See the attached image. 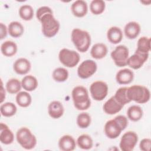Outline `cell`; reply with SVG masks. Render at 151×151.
Wrapping results in <instances>:
<instances>
[{
  "label": "cell",
  "instance_id": "cell-24",
  "mask_svg": "<svg viewBox=\"0 0 151 151\" xmlns=\"http://www.w3.org/2000/svg\"><path fill=\"white\" fill-rule=\"evenodd\" d=\"M22 87L27 91H32L35 90L38 85L37 79L32 75L25 76L21 80Z\"/></svg>",
  "mask_w": 151,
  "mask_h": 151
},
{
  "label": "cell",
  "instance_id": "cell-6",
  "mask_svg": "<svg viewBox=\"0 0 151 151\" xmlns=\"http://www.w3.org/2000/svg\"><path fill=\"white\" fill-rule=\"evenodd\" d=\"M58 58L61 63L68 68H73L76 66L80 61V57L79 54L67 48L61 49L58 54Z\"/></svg>",
  "mask_w": 151,
  "mask_h": 151
},
{
  "label": "cell",
  "instance_id": "cell-20",
  "mask_svg": "<svg viewBox=\"0 0 151 151\" xmlns=\"http://www.w3.org/2000/svg\"><path fill=\"white\" fill-rule=\"evenodd\" d=\"M0 141L4 145L11 144L14 139V135L9 127L3 123L0 124Z\"/></svg>",
  "mask_w": 151,
  "mask_h": 151
},
{
  "label": "cell",
  "instance_id": "cell-8",
  "mask_svg": "<svg viewBox=\"0 0 151 151\" xmlns=\"http://www.w3.org/2000/svg\"><path fill=\"white\" fill-rule=\"evenodd\" d=\"M90 92L92 98L96 101L104 99L108 93V86L102 81L93 82L90 87Z\"/></svg>",
  "mask_w": 151,
  "mask_h": 151
},
{
  "label": "cell",
  "instance_id": "cell-13",
  "mask_svg": "<svg viewBox=\"0 0 151 151\" xmlns=\"http://www.w3.org/2000/svg\"><path fill=\"white\" fill-rule=\"evenodd\" d=\"M123 106L116 100L113 96L104 103L103 109L106 114L113 115L119 113Z\"/></svg>",
  "mask_w": 151,
  "mask_h": 151
},
{
  "label": "cell",
  "instance_id": "cell-35",
  "mask_svg": "<svg viewBox=\"0 0 151 151\" xmlns=\"http://www.w3.org/2000/svg\"><path fill=\"white\" fill-rule=\"evenodd\" d=\"M106 7V4L102 0H93L90 5V9L92 14L94 15H100L102 14Z\"/></svg>",
  "mask_w": 151,
  "mask_h": 151
},
{
  "label": "cell",
  "instance_id": "cell-33",
  "mask_svg": "<svg viewBox=\"0 0 151 151\" xmlns=\"http://www.w3.org/2000/svg\"><path fill=\"white\" fill-rule=\"evenodd\" d=\"M21 87V82L17 78H11L6 83V90L10 94L19 93Z\"/></svg>",
  "mask_w": 151,
  "mask_h": 151
},
{
  "label": "cell",
  "instance_id": "cell-23",
  "mask_svg": "<svg viewBox=\"0 0 151 151\" xmlns=\"http://www.w3.org/2000/svg\"><path fill=\"white\" fill-rule=\"evenodd\" d=\"M17 45L12 41H6L1 45V51L5 57H12L17 52Z\"/></svg>",
  "mask_w": 151,
  "mask_h": 151
},
{
  "label": "cell",
  "instance_id": "cell-39",
  "mask_svg": "<svg viewBox=\"0 0 151 151\" xmlns=\"http://www.w3.org/2000/svg\"><path fill=\"white\" fill-rule=\"evenodd\" d=\"M1 26V35H0V39L2 40L5 38L7 35L8 33V28H6V25H4L3 23L0 24Z\"/></svg>",
  "mask_w": 151,
  "mask_h": 151
},
{
  "label": "cell",
  "instance_id": "cell-38",
  "mask_svg": "<svg viewBox=\"0 0 151 151\" xmlns=\"http://www.w3.org/2000/svg\"><path fill=\"white\" fill-rule=\"evenodd\" d=\"M151 146V139L145 138L142 139L139 144L140 149L143 151H149Z\"/></svg>",
  "mask_w": 151,
  "mask_h": 151
},
{
  "label": "cell",
  "instance_id": "cell-3",
  "mask_svg": "<svg viewBox=\"0 0 151 151\" xmlns=\"http://www.w3.org/2000/svg\"><path fill=\"white\" fill-rule=\"evenodd\" d=\"M41 24L42 32L47 38L54 37L60 29V22L53 15V13H48L44 15L39 21Z\"/></svg>",
  "mask_w": 151,
  "mask_h": 151
},
{
  "label": "cell",
  "instance_id": "cell-5",
  "mask_svg": "<svg viewBox=\"0 0 151 151\" xmlns=\"http://www.w3.org/2000/svg\"><path fill=\"white\" fill-rule=\"evenodd\" d=\"M16 138L21 146L27 150L32 149L37 143L36 137L29 129L25 127H21L17 130Z\"/></svg>",
  "mask_w": 151,
  "mask_h": 151
},
{
  "label": "cell",
  "instance_id": "cell-22",
  "mask_svg": "<svg viewBox=\"0 0 151 151\" xmlns=\"http://www.w3.org/2000/svg\"><path fill=\"white\" fill-rule=\"evenodd\" d=\"M107 37L111 43L114 44H118L123 39L122 31L117 27H111L107 31Z\"/></svg>",
  "mask_w": 151,
  "mask_h": 151
},
{
  "label": "cell",
  "instance_id": "cell-27",
  "mask_svg": "<svg viewBox=\"0 0 151 151\" xmlns=\"http://www.w3.org/2000/svg\"><path fill=\"white\" fill-rule=\"evenodd\" d=\"M16 102L21 107H28L32 101L31 95L27 91H19L15 97Z\"/></svg>",
  "mask_w": 151,
  "mask_h": 151
},
{
  "label": "cell",
  "instance_id": "cell-2",
  "mask_svg": "<svg viewBox=\"0 0 151 151\" xmlns=\"http://www.w3.org/2000/svg\"><path fill=\"white\" fill-rule=\"evenodd\" d=\"M71 41L78 51L85 52L90 46L91 37L87 31L74 28L71 32Z\"/></svg>",
  "mask_w": 151,
  "mask_h": 151
},
{
  "label": "cell",
  "instance_id": "cell-4",
  "mask_svg": "<svg viewBox=\"0 0 151 151\" xmlns=\"http://www.w3.org/2000/svg\"><path fill=\"white\" fill-rule=\"evenodd\" d=\"M127 96L132 101L144 104L149 101L150 98L149 90L143 86L133 85L127 87Z\"/></svg>",
  "mask_w": 151,
  "mask_h": 151
},
{
  "label": "cell",
  "instance_id": "cell-25",
  "mask_svg": "<svg viewBox=\"0 0 151 151\" xmlns=\"http://www.w3.org/2000/svg\"><path fill=\"white\" fill-rule=\"evenodd\" d=\"M9 34L14 38L20 37L24 32L23 25L18 21H12L9 23L8 27Z\"/></svg>",
  "mask_w": 151,
  "mask_h": 151
},
{
  "label": "cell",
  "instance_id": "cell-10",
  "mask_svg": "<svg viewBox=\"0 0 151 151\" xmlns=\"http://www.w3.org/2000/svg\"><path fill=\"white\" fill-rule=\"evenodd\" d=\"M138 141L137 134L132 131L124 133L121 137L119 146L122 151H132L134 149Z\"/></svg>",
  "mask_w": 151,
  "mask_h": 151
},
{
  "label": "cell",
  "instance_id": "cell-30",
  "mask_svg": "<svg viewBox=\"0 0 151 151\" xmlns=\"http://www.w3.org/2000/svg\"><path fill=\"white\" fill-rule=\"evenodd\" d=\"M150 50V38L147 37H140L137 41V49L136 51L144 54H149Z\"/></svg>",
  "mask_w": 151,
  "mask_h": 151
},
{
  "label": "cell",
  "instance_id": "cell-17",
  "mask_svg": "<svg viewBox=\"0 0 151 151\" xmlns=\"http://www.w3.org/2000/svg\"><path fill=\"white\" fill-rule=\"evenodd\" d=\"M134 78V73L132 70L129 68L120 70L116 74V81L120 84H130Z\"/></svg>",
  "mask_w": 151,
  "mask_h": 151
},
{
  "label": "cell",
  "instance_id": "cell-31",
  "mask_svg": "<svg viewBox=\"0 0 151 151\" xmlns=\"http://www.w3.org/2000/svg\"><path fill=\"white\" fill-rule=\"evenodd\" d=\"M68 71L67 69L63 67L55 68L52 74L53 79L57 82H64L68 78Z\"/></svg>",
  "mask_w": 151,
  "mask_h": 151
},
{
  "label": "cell",
  "instance_id": "cell-16",
  "mask_svg": "<svg viewBox=\"0 0 151 151\" xmlns=\"http://www.w3.org/2000/svg\"><path fill=\"white\" fill-rule=\"evenodd\" d=\"M64 109L63 104L57 100L51 102L48 107V113L49 116L54 119L60 118L64 114Z\"/></svg>",
  "mask_w": 151,
  "mask_h": 151
},
{
  "label": "cell",
  "instance_id": "cell-9",
  "mask_svg": "<svg viewBox=\"0 0 151 151\" xmlns=\"http://www.w3.org/2000/svg\"><path fill=\"white\" fill-rule=\"evenodd\" d=\"M96 63L92 60H86L83 61L77 68V74L83 79H87L92 76L97 71Z\"/></svg>",
  "mask_w": 151,
  "mask_h": 151
},
{
  "label": "cell",
  "instance_id": "cell-26",
  "mask_svg": "<svg viewBox=\"0 0 151 151\" xmlns=\"http://www.w3.org/2000/svg\"><path fill=\"white\" fill-rule=\"evenodd\" d=\"M143 114L142 109L137 105H133L129 107L127 110V115L129 119L133 122H137L140 120Z\"/></svg>",
  "mask_w": 151,
  "mask_h": 151
},
{
  "label": "cell",
  "instance_id": "cell-1",
  "mask_svg": "<svg viewBox=\"0 0 151 151\" xmlns=\"http://www.w3.org/2000/svg\"><path fill=\"white\" fill-rule=\"evenodd\" d=\"M74 107L78 110H85L91 106V100L87 88L82 86L75 87L71 93Z\"/></svg>",
  "mask_w": 151,
  "mask_h": 151
},
{
  "label": "cell",
  "instance_id": "cell-40",
  "mask_svg": "<svg viewBox=\"0 0 151 151\" xmlns=\"http://www.w3.org/2000/svg\"><path fill=\"white\" fill-rule=\"evenodd\" d=\"M1 103H2L3 102V101L4 100L5 98V91L4 89V87H3V84H2V82H1Z\"/></svg>",
  "mask_w": 151,
  "mask_h": 151
},
{
  "label": "cell",
  "instance_id": "cell-14",
  "mask_svg": "<svg viewBox=\"0 0 151 151\" xmlns=\"http://www.w3.org/2000/svg\"><path fill=\"white\" fill-rule=\"evenodd\" d=\"M31 65L28 60L25 58H19L14 63L13 69L14 71L19 75L27 74L31 70Z\"/></svg>",
  "mask_w": 151,
  "mask_h": 151
},
{
  "label": "cell",
  "instance_id": "cell-15",
  "mask_svg": "<svg viewBox=\"0 0 151 151\" xmlns=\"http://www.w3.org/2000/svg\"><path fill=\"white\" fill-rule=\"evenodd\" d=\"M71 10L75 17L78 18L83 17L87 14L88 11L87 4L83 0L76 1L72 4Z\"/></svg>",
  "mask_w": 151,
  "mask_h": 151
},
{
  "label": "cell",
  "instance_id": "cell-32",
  "mask_svg": "<svg viewBox=\"0 0 151 151\" xmlns=\"http://www.w3.org/2000/svg\"><path fill=\"white\" fill-rule=\"evenodd\" d=\"M114 97L116 100L123 106L131 101L127 96V87H126L119 88L116 91Z\"/></svg>",
  "mask_w": 151,
  "mask_h": 151
},
{
  "label": "cell",
  "instance_id": "cell-34",
  "mask_svg": "<svg viewBox=\"0 0 151 151\" xmlns=\"http://www.w3.org/2000/svg\"><path fill=\"white\" fill-rule=\"evenodd\" d=\"M19 15L25 21H30L34 17V9L29 5H23L19 9Z\"/></svg>",
  "mask_w": 151,
  "mask_h": 151
},
{
  "label": "cell",
  "instance_id": "cell-11",
  "mask_svg": "<svg viewBox=\"0 0 151 151\" xmlns=\"http://www.w3.org/2000/svg\"><path fill=\"white\" fill-rule=\"evenodd\" d=\"M123 130L122 126L114 118L107 121L104 125V133L107 137L114 139L117 138Z\"/></svg>",
  "mask_w": 151,
  "mask_h": 151
},
{
  "label": "cell",
  "instance_id": "cell-36",
  "mask_svg": "<svg viewBox=\"0 0 151 151\" xmlns=\"http://www.w3.org/2000/svg\"><path fill=\"white\" fill-rule=\"evenodd\" d=\"M91 117L87 113H81L77 117V124L81 129L88 127L91 123Z\"/></svg>",
  "mask_w": 151,
  "mask_h": 151
},
{
  "label": "cell",
  "instance_id": "cell-28",
  "mask_svg": "<svg viewBox=\"0 0 151 151\" xmlns=\"http://www.w3.org/2000/svg\"><path fill=\"white\" fill-rule=\"evenodd\" d=\"M77 143L78 147L84 150H89L93 146V142L91 137L86 134L79 136L77 139Z\"/></svg>",
  "mask_w": 151,
  "mask_h": 151
},
{
  "label": "cell",
  "instance_id": "cell-12",
  "mask_svg": "<svg viewBox=\"0 0 151 151\" xmlns=\"http://www.w3.org/2000/svg\"><path fill=\"white\" fill-rule=\"evenodd\" d=\"M149 54H144L136 51L132 55L129 57L127 65L134 70L139 69L147 60Z\"/></svg>",
  "mask_w": 151,
  "mask_h": 151
},
{
  "label": "cell",
  "instance_id": "cell-29",
  "mask_svg": "<svg viewBox=\"0 0 151 151\" xmlns=\"http://www.w3.org/2000/svg\"><path fill=\"white\" fill-rule=\"evenodd\" d=\"M17 110V106L11 102H6L2 104L0 107V111L2 116L4 117H11L14 116Z\"/></svg>",
  "mask_w": 151,
  "mask_h": 151
},
{
  "label": "cell",
  "instance_id": "cell-19",
  "mask_svg": "<svg viewBox=\"0 0 151 151\" xmlns=\"http://www.w3.org/2000/svg\"><path fill=\"white\" fill-rule=\"evenodd\" d=\"M140 29V26L139 23L135 21H131L126 24L124 28V32L127 38L133 40L139 35Z\"/></svg>",
  "mask_w": 151,
  "mask_h": 151
},
{
  "label": "cell",
  "instance_id": "cell-21",
  "mask_svg": "<svg viewBox=\"0 0 151 151\" xmlns=\"http://www.w3.org/2000/svg\"><path fill=\"white\" fill-rule=\"evenodd\" d=\"M107 47L103 43H97L93 45L90 50L91 56L97 60L102 59L107 54Z\"/></svg>",
  "mask_w": 151,
  "mask_h": 151
},
{
  "label": "cell",
  "instance_id": "cell-37",
  "mask_svg": "<svg viewBox=\"0 0 151 151\" xmlns=\"http://www.w3.org/2000/svg\"><path fill=\"white\" fill-rule=\"evenodd\" d=\"M48 13H53L52 9L47 6H42L40 7L36 12V17L38 19V21H40L41 19V18L45 15L47 14Z\"/></svg>",
  "mask_w": 151,
  "mask_h": 151
},
{
  "label": "cell",
  "instance_id": "cell-7",
  "mask_svg": "<svg viewBox=\"0 0 151 151\" xmlns=\"http://www.w3.org/2000/svg\"><path fill=\"white\" fill-rule=\"evenodd\" d=\"M129 55V49L124 45L117 46L116 48L111 52V57L113 59L114 64L119 67L127 65Z\"/></svg>",
  "mask_w": 151,
  "mask_h": 151
},
{
  "label": "cell",
  "instance_id": "cell-18",
  "mask_svg": "<svg viewBox=\"0 0 151 151\" xmlns=\"http://www.w3.org/2000/svg\"><path fill=\"white\" fill-rule=\"evenodd\" d=\"M76 146L74 139L70 135L66 134L60 137L58 141V147L63 151L74 150Z\"/></svg>",
  "mask_w": 151,
  "mask_h": 151
}]
</instances>
